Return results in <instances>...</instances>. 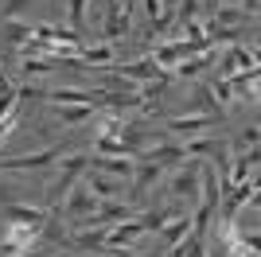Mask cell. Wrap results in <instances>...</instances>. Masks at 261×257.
I'll return each mask as SVG.
<instances>
[{"instance_id": "cell-20", "label": "cell", "mask_w": 261, "mask_h": 257, "mask_svg": "<svg viewBox=\"0 0 261 257\" xmlns=\"http://www.w3.org/2000/svg\"><path fill=\"white\" fill-rule=\"evenodd\" d=\"M86 4L90 0H66V16H70V28H74V32L86 28Z\"/></svg>"}, {"instance_id": "cell-19", "label": "cell", "mask_w": 261, "mask_h": 257, "mask_svg": "<svg viewBox=\"0 0 261 257\" xmlns=\"http://www.w3.org/2000/svg\"><path fill=\"white\" fill-rule=\"evenodd\" d=\"M175 246H179L184 257H211L207 253V238H199V234H187L184 242H175Z\"/></svg>"}, {"instance_id": "cell-1", "label": "cell", "mask_w": 261, "mask_h": 257, "mask_svg": "<svg viewBox=\"0 0 261 257\" xmlns=\"http://www.w3.org/2000/svg\"><path fill=\"white\" fill-rule=\"evenodd\" d=\"M86 168H90V152H78V156L59 160V175H55L51 187H47V211H51V214L63 211V199L70 195V187L86 175ZM59 218H63V214H59Z\"/></svg>"}, {"instance_id": "cell-4", "label": "cell", "mask_w": 261, "mask_h": 257, "mask_svg": "<svg viewBox=\"0 0 261 257\" xmlns=\"http://www.w3.org/2000/svg\"><path fill=\"white\" fill-rule=\"evenodd\" d=\"M133 28V0H106V43L117 47Z\"/></svg>"}, {"instance_id": "cell-12", "label": "cell", "mask_w": 261, "mask_h": 257, "mask_svg": "<svg viewBox=\"0 0 261 257\" xmlns=\"http://www.w3.org/2000/svg\"><path fill=\"white\" fill-rule=\"evenodd\" d=\"M257 78H261V70L253 66V70H246V74H234V78H226L230 82V90H234V97H242V101H257Z\"/></svg>"}, {"instance_id": "cell-11", "label": "cell", "mask_w": 261, "mask_h": 257, "mask_svg": "<svg viewBox=\"0 0 261 257\" xmlns=\"http://www.w3.org/2000/svg\"><path fill=\"white\" fill-rule=\"evenodd\" d=\"M187 234H191V214H187V211L172 214V218H168V222L160 226V238H164V246H175V242H184Z\"/></svg>"}, {"instance_id": "cell-5", "label": "cell", "mask_w": 261, "mask_h": 257, "mask_svg": "<svg viewBox=\"0 0 261 257\" xmlns=\"http://www.w3.org/2000/svg\"><path fill=\"white\" fill-rule=\"evenodd\" d=\"M257 66V47H242V43H230L226 55H218V78H234V74H246Z\"/></svg>"}, {"instance_id": "cell-6", "label": "cell", "mask_w": 261, "mask_h": 257, "mask_svg": "<svg viewBox=\"0 0 261 257\" xmlns=\"http://www.w3.org/2000/svg\"><path fill=\"white\" fill-rule=\"evenodd\" d=\"M199 168H203V160L187 156V160L179 164V171L168 179V191H172L175 199H199Z\"/></svg>"}, {"instance_id": "cell-14", "label": "cell", "mask_w": 261, "mask_h": 257, "mask_svg": "<svg viewBox=\"0 0 261 257\" xmlns=\"http://www.w3.org/2000/svg\"><path fill=\"white\" fill-rule=\"evenodd\" d=\"M55 106H94V90H70V86H59L47 94Z\"/></svg>"}, {"instance_id": "cell-17", "label": "cell", "mask_w": 261, "mask_h": 257, "mask_svg": "<svg viewBox=\"0 0 261 257\" xmlns=\"http://www.w3.org/2000/svg\"><path fill=\"white\" fill-rule=\"evenodd\" d=\"M0 35H4L12 47H23V43L32 39V23H23V20H4V23H0Z\"/></svg>"}, {"instance_id": "cell-21", "label": "cell", "mask_w": 261, "mask_h": 257, "mask_svg": "<svg viewBox=\"0 0 261 257\" xmlns=\"http://www.w3.org/2000/svg\"><path fill=\"white\" fill-rule=\"evenodd\" d=\"M20 70H23V78H28V74H47V70H55V63H51V59H23Z\"/></svg>"}, {"instance_id": "cell-18", "label": "cell", "mask_w": 261, "mask_h": 257, "mask_svg": "<svg viewBox=\"0 0 261 257\" xmlns=\"http://www.w3.org/2000/svg\"><path fill=\"white\" fill-rule=\"evenodd\" d=\"M55 113H59V125H86L94 106H55Z\"/></svg>"}, {"instance_id": "cell-9", "label": "cell", "mask_w": 261, "mask_h": 257, "mask_svg": "<svg viewBox=\"0 0 261 257\" xmlns=\"http://www.w3.org/2000/svg\"><path fill=\"white\" fill-rule=\"evenodd\" d=\"M82 183H86L98 199H121V191H129V183H125V179H117V175H101V171H94V168H86Z\"/></svg>"}, {"instance_id": "cell-2", "label": "cell", "mask_w": 261, "mask_h": 257, "mask_svg": "<svg viewBox=\"0 0 261 257\" xmlns=\"http://www.w3.org/2000/svg\"><path fill=\"white\" fill-rule=\"evenodd\" d=\"M184 144V156H207V160H215L218 175H226L230 171V144L222 137H191V140H179Z\"/></svg>"}, {"instance_id": "cell-8", "label": "cell", "mask_w": 261, "mask_h": 257, "mask_svg": "<svg viewBox=\"0 0 261 257\" xmlns=\"http://www.w3.org/2000/svg\"><path fill=\"white\" fill-rule=\"evenodd\" d=\"M59 144H51V148L43 152H32V156H4L0 160V171H39V168H51V164H59Z\"/></svg>"}, {"instance_id": "cell-16", "label": "cell", "mask_w": 261, "mask_h": 257, "mask_svg": "<svg viewBox=\"0 0 261 257\" xmlns=\"http://www.w3.org/2000/svg\"><path fill=\"white\" fill-rule=\"evenodd\" d=\"M191 101H195V113H207V117L222 121V106L215 101V94H211V86H207V82H199V86H195V97H191Z\"/></svg>"}, {"instance_id": "cell-15", "label": "cell", "mask_w": 261, "mask_h": 257, "mask_svg": "<svg viewBox=\"0 0 261 257\" xmlns=\"http://www.w3.org/2000/svg\"><path fill=\"white\" fill-rule=\"evenodd\" d=\"M4 214H8L12 222H47V218H51L47 207H23V203H8Z\"/></svg>"}, {"instance_id": "cell-10", "label": "cell", "mask_w": 261, "mask_h": 257, "mask_svg": "<svg viewBox=\"0 0 261 257\" xmlns=\"http://www.w3.org/2000/svg\"><path fill=\"white\" fill-rule=\"evenodd\" d=\"M199 203L211 207L215 214H218V207H222V187H218V168L215 164H203V168H199Z\"/></svg>"}, {"instance_id": "cell-22", "label": "cell", "mask_w": 261, "mask_h": 257, "mask_svg": "<svg viewBox=\"0 0 261 257\" xmlns=\"http://www.w3.org/2000/svg\"><path fill=\"white\" fill-rule=\"evenodd\" d=\"M28 4H32V0H8V4H4V20H20V12L28 8Z\"/></svg>"}, {"instance_id": "cell-26", "label": "cell", "mask_w": 261, "mask_h": 257, "mask_svg": "<svg viewBox=\"0 0 261 257\" xmlns=\"http://www.w3.org/2000/svg\"><path fill=\"white\" fill-rule=\"evenodd\" d=\"M0 66H4V63H0Z\"/></svg>"}, {"instance_id": "cell-3", "label": "cell", "mask_w": 261, "mask_h": 257, "mask_svg": "<svg viewBox=\"0 0 261 257\" xmlns=\"http://www.w3.org/2000/svg\"><path fill=\"white\" fill-rule=\"evenodd\" d=\"M218 121L207 117V113H187V117H168L164 121V133L172 140H191V137H203V133H215Z\"/></svg>"}, {"instance_id": "cell-7", "label": "cell", "mask_w": 261, "mask_h": 257, "mask_svg": "<svg viewBox=\"0 0 261 257\" xmlns=\"http://www.w3.org/2000/svg\"><path fill=\"white\" fill-rule=\"evenodd\" d=\"M113 74L129 78L133 86H144V82H156V78H168V70L164 66H156L152 55H144V59H137V63H121V66H109Z\"/></svg>"}, {"instance_id": "cell-13", "label": "cell", "mask_w": 261, "mask_h": 257, "mask_svg": "<svg viewBox=\"0 0 261 257\" xmlns=\"http://www.w3.org/2000/svg\"><path fill=\"white\" fill-rule=\"evenodd\" d=\"M78 59H82V66H113L117 63V47L113 43H101V47H82L78 51Z\"/></svg>"}, {"instance_id": "cell-25", "label": "cell", "mask_w": 261, "mask_h": 257, "mask_svg": "<svg viewBox=\"0 0 261 257\" xmlns=\"http://www.w3.org/2000/svg\"><path fill=\"white\" fill-rule=\"evenodd\" d=\"M117 257H141V253H133V249H113Z\"/></svg>"}, {"instance_id": "cell-24", "label": "cell", "mask_w": 261, "mask_h": 257, "mask_svg": "<svg viewBox=\"0 0 261 257\" xmlns=\"http://www.w3.org/2000/svg\"><path fill=\"white\" fill-rule=\"evenodd\" d=\"M257 8H261V0H242V12H246L250 20H257Z\"/></svg>"}, {"instance_id": "cell-23", "label": "cell", "mask_w": 261, "mask_h": 257, "mask_svg": "<svg viewBox=\"0 0 261 257\" xmlns=\"http://www.w3.org/2000/svg\"><path fill=\"white\" fill-rule=\"evenodd\" d=\"M238 148H257V128H246L238 137Z\"/></svg>"}]
</instances>
